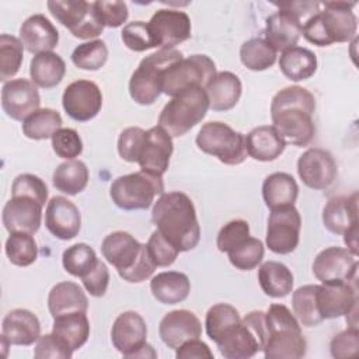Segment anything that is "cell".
I'll return each mask as SVG.
<instances>
[{
	"mask_svg": "<svg viewBox=\"0 0 359 359\" xmlns=\"http://www.w3.org/2000/svg\"><path fill=\"white\" fill-rule=\"evenodd\" d=\"M314 111L316 98L307 88L300 86L285 87L271 101L272 126L286 144L307 146L316 135Z\"/></svg>",
	"mask_w": 359,
	"mask_h": 359,
	"instance_id": "6da1fadb",
	"label": "cell"
},
{
	"mask_svg": "<svg viewBox=\"0 0 359 359\" xmlns=\"http://www.w3.org/2000/svg\"><path fill=\"white\" fill-rule=\"evenodd\" d=\"M151 222L180 252L194 250L201 240V227L191 198L180 191L164 192L153 205Z\"/></svg>",
	"mask_w": 359,
	"mask_h": 359,
	"instance_id": "7a4b0ae2",
	"label": "cell"
},
{
	"mask_svg": "<svg viewBox=\"0 0 359 359\" xmlns=\"http://www.w3.org/2000/svg\"><path fill=\"white\" fill-rule=\"evenodd\" d=\"M303 25L302 35L317 46H330L335 42H349L356 36L358 18L352 8L356 1H325Z\"/></svg>",
	"mask_w": 359,
	"mask_h": 359,
	"instance_id": "3957f363",
	"label": "cell"
},
{
	"mask_svg": "<svg viewBox=\"0 0 359 359\" xmlns=\"http://www.w3.org/2000/svg\"><path fill=\"white\" fill-rule=\"evenodd\" d=\"M101 252L118 271V275L129 283H139L149 279L157 268L147 251V245L139 243L126 231L108 234L102 240Z\"/></svg>",
	"mask_w": 359,
	"mask_h": 359,
	"instance_id": "277c9868",
	"label": "cell"
},
{
	"mask_svg": "<svg viewBox=\"0 0 359 359\" xmlns=\"http://www.w3.org/2000/svg\"><path fill=\"white\" fill-rule=\"evenodd\" d=\"M268 339L264 356L268 359H300L307 352L302 325L285 304H271L265 313Z\"/></svg>",
	"mask_w": 359,
	"mask_h": 359,
	"instance_id": "5b68a950",
	"label": "cell"
},
{
	"mask_svg": "<svg viewBox=\"0 0 359 359\" xmlns=\"http://www.w3.org/2000/svg\"><path fill=\"white\" fill-rule=\"evenodd\" d=\"M209 109L205 88L196 87L172 97L158 115L161 126L171 137H181L195 128Z\"/></svg>",
	"mask_w": 359,
	"mask_h": 359,
	"instance_id": "8992f818",
	"label": "cell"
},
{
	"mask_svg": "<svg viewBox=\"0 0 359 359\" xmlns=\"http://www.w3.org/2000/svg\"><path fill=\"white\" fill-rule=\"evenodd\" d=\"M182 59L177 49L157 50L139 63L129 80V95L140 105H151L163 93L164 72Z\"/></svg>",
	"mask_w": 359,
	"mask_h": 359,
	"instance_id": "52a82bcc",
	"label": "cell"
},
{
	"mask_svg": "<svg viewBox=\"0 0 359 359\" xmlns=\"http://www.w3.org/2000/svg\"><path fill=\"white\" fill-rule=\"evenodd\" d=\"M268 339L265 313L255 310L241 318L219 342V352L226 359H248L264 351Z\"/></svg>",
	"mask_w": 359,
	"mask_h": 359,
	"instance_id": "ba28073f",
	"label": "cell"
},
{
	"mask_svg": "<svg viewBox=\"0 0 359 359\" xmlns=\"http://www.w3.org/2000/svg\"><path fill=\"white\" fill-rule=\"evenodd\" d=\"M164 194L163 177L136 171L115 178L109 188L112 202L122 210L149 209L156 195Z\"/></svg>",
	"mask_w": 359,
	"mask_h": 359,
	"instance_id": "9c48e42d",
	"label": "cell"
},
{
	"mask_svg": "<svg viewBox=\"0 0 359 359\" xmlns=\"http://www.w3.org/2000/svg\"><path fill=\"white\" fill-rule=\"evenodd\" d=\"M195 142L199 150L227 165L241 164L248 156L245 135L236 132L224 122L215 121L203 123Z\"/></svg>",
	"mask_w": 359,
	"mask_h": 359,
	"instance_id": "30bf717a",
	"label": "cell"
},
{
	"mask_svg": "<svg viewBox=\"0 0 359 359\" xmlns=\"http://www.w3.org/2000/svg\"><path fill=\"white\" fill-rule=\"evenodd\" d=\"M215 62L206 55H191L171 65L163 77V93L170 97H175L184 91L202 87L216 74Z\"/></svg>",
	"mask_w": 359,
	"mask_h": 359,
	"instance_id": "8fae6325",
	"label": "cell"
},
{
	"mask_svg": "<svg viewBox=\"0 0 359 359\" xmlns=\"http://www.w3.org/2000/svg\"><path fill=\"white\" fill-rule=\"evenodd\" d=\"M46 6L50 14L79 39L93 41L101 35L105 28L93 3L84 0H55L48 1Z\"/></svg>",
	"mask_w": 359,
	"mask_h": 359,
	"instance_id": "7c38bea8",
	"label": "cell"
},
{
	"mask_svg": "<svg viewBox=\"0 0 359 359\" xmlns=\"http://www.w3.org/2000/svg\"><path fill=\"white\" fill-rule=\"evenodd\" d=\"M147 325L144 318L136 311L121 313L112 325L111 341L114 348L125 358H144L151 356L147 351H153L151 345L146 342Z\"/></svg>",
	"mask_w": 359,
	"mask_h": 359,
	"instance_id": "4fadbf2b",
	"label": "cell"
},
{
	"mask_svg": "<svg viewBox=\"0 0 359 359\" xmlns=\"http://www.w3.org/2000/svg\"><path fill=\"white\" fill-rule=\"evenodd\" d=\"M302 217L294 205L272 209L266 224V247L279 255L290 254L300 240Z\"/></svg>",
	"mask_w": 359,
	"mask_h": 359,
	"instance_id": "5bb4252c",
	"label": "cell"
},
{
	"mask_svg": "<svg viewBox=\"0 0 359 359\" xmlns=\"http://www.w3.org/2000/svg\"><path fill=\"white\" fill-rule=\"evenodd\" d=\"M358 255L348 248L327 247L313 261V273L324 285L358 280Z\"/></svg>",
	"mask_w": 359,
	"mask_h": 359,
	"instance_id": "9a60e30c",
	"label": "cell"
},
{
	"mask_svg": "<svg viewBox=\"0 0 359 359\" xmlns=\"http://www.w3.org/2000/svg\"><path fill=\"white\" fill-rule=\"evenodd\" d=\"M154 48L160 50L174 49L191 38V18L185 11L174 8L157 10L147 22Z\"/></svg>",
	"mask_w": 359,
	"mask_h": 359,
	"instance_id": "2e32d148",
	"label": "cell"
},
{
	"mask_svg": "<svg viewBox=\"0 0 359 359\" xmlns=\"http://www.w3.org/2000/svg\"><path fill=\"white\" fill-rule=\"evenodd\" d=\"M62 105L72 119L77 122H87L101 111L102 93L91 80H76L65 88Z\"/></svg>",
	"mask_w": 359,
	"mask_h": 359,
	"instance_id": "e0dca14e",
	"label": "cell"
},
{
	"mask_svg": "<svg viewBox=\"0 0 359 359\" xmlns=\"http://www.w3.org/2000/svg\"><path fill=\"white\" fill-rule=\"evenodd\" d=\"M297 174L306 187L316 191H324L334 184L338 175V167L330 151L320 147H311L299 157Z\"/></svg>",
	"mask_w": 359,
	"mask_h": 359,
	"instance_id": "ac0fdd59",
	"label": "cell"
},
{
	"mask_svg": "<svg viewBox=\"0 0 359 359\" xmlns=\"http://www.w3.org/2000/svg\"><path fill=\"white\" fill-rule=\"evenodd\" d=\"M39 105L41 97L32 80L13 79L3 84L1 108L8 118L24 122L39 109Z\"/></svg>",
	"mask_w": 359,
	"mask_h": 359,
	"instance_id": "d6986e66",
	"label": "cell"
},
{
	"mask_svg": "<svg viewBox=\"0 0 359 359\" xmlns=\"http://www.w3.org/2000/svg\"><path fill=\"white\" fill-rule=\"evenodd\" d=\"M42 208L36 199L29 196H11L6 202L1 213L4 229L8 233L35 234L42 222Z\"/></svg>",
	"mask_w": 359,
	"mask_h": 359,
	"instance_id": "ffe728a7",
	"label": "cell"
},
{
	"mask_svg": "<svg viewBox=\"0 0 359 359\" xmlns=\"http://www.w3.org/2000/svg\"><path fill=\"white\" fill-rule=\"evenodd\" d=\"M172 150V137L161 126H153L146 130V139L137 164L142 171L163 177L168 168Z\"/></svg>",
	"mask_w": 359,
	"mask_h": 359,
	"instance_id": "44dd1931",
	"label": "cell"
},
{
	"mask_svg": "<svg viewBox=\"0 0 359 359\" xmlns=\"http://www.w3.org/2000/svg\"><path fill=\"white\" fill-rule=\"evenodd\" d=\"M45 226L59 240L74 238L81 229L79 208L65 196H53L46 205Z\"/></svg>",
	"mask_w": 359,
	"mask_h": 359,
	"instance_id": "7402d4cb",
	"label": "cell"
},
{
	"mask_svg": "<svg viewBox=\"0 0 359 359\" xmlns=\"http://www.w3.org/2000/svg\"><path fill=\"white\" fill-rule=\"evenodd\" d=\"M158 335L168 348L177 349L191 339L201 338L202 324L189 310H172L161 318L158 324Z\"/></svg>",
	"mask_w": 359,
	"mask_h": 359,
	"instance_id": "603a6c76",
	"label": "cell"
},
{
	"mask_svg": "<svg viewBox=\"0 0 359 359\" xmlns=\"http://www.w3.org/2000/svg\"><path fill=\"white\" fill-rule=\"evenodd\" d=\"M358 280L337 285H317V307L323 320L345 316L358 304Z\"/></svg>",
	"mask_w": 359,
	"mask_h": 359,
	"instance_id": "cb8c5ba5",
	"label": "cell"
},
{
	"mask_svg": "<svg viewBox=\"0 0 359 359\" xmlns=\"http://www.w3.org/2000/svg\"><path fill=\"white\" fill-rule=\"evenodd\" d=\"M303 24L297 15L286 10H278L265 21V41L276 50L285 52L297 45Z\"/></svg>",
	"mask_w": 359,
	"mask_h": 359,
	"instance_id": "d4e9b609",
	"label": "cell"
},
{
	"mask_svg": "<svg viewBox=\"0 0 359 359\" xmlns=\"http://www.w3.org/2000/svg\"><path fill=\"white\" fill-rule=\"evenodd\" d=\"M20 41L29 53L53 52L59 43V31L43 14H34L21 24Z\"/></svg>",
	"mask_w": 359,
	"mask_h": 359,
	"instance_id": "484cf974",
	"label": "cell"
},
{
	"mask_svg": "<svg viewBox=\"0 0 359 359\" xmlns=\"http://www.w3.org/2000/svg\"><path fill=\"white\" fill-rule=\"evenodd\" d=\"M1 337H4L10 345L29 346L41 337V323L32 311L14 309L3 318Z\"/></svg>",
	"mask_w": 359,
	"mask_h": 359,
	"instance_id": "4316f807",
	"label": "cell"
},
{
	"mask_svg": "<svg viewBox=\"0 0 359 359\" xmlns=\"http://www.w3.org/2000/svg\"><path fill=\"white\" fill-rule=\"evenodd\" d=\"M323 223L332 234H344L352 226L359 224L358 192L331 198L323 209Z\"/></svg>",
	"mask_w": 359,
	"mask_h": 359,
	"instance_id": "83f0119b",
	"label": "cell"
},
{
	"mask_svg": "<svg viewBox=\"0 0 359 359\" xmlns=\"http://www.w3.org/2000/svg\"><path fill=\"white\" fill-rule=\"evenodd\" d=\"M209 108L213 111H229L234 108L241 97L243 84L237 74L231 72H219L205 87Z\"/></svg>",
	"mask_w": 359,
	"mask_h": 359,
	"instance_id": "f1b7e54d",
	"label": "cell"
},
{
	"mask_svg": "<svg viewBox=\"0 0 359 359\" xmlns=\"http://www.w3.org/2000/svg\"><path fill=\"white\" fill-rule=\"evenodd\" d=\"M245 147L250 157L257 161H273L285 150L286 143L272 125H262L245 135Z\"/></svg>",
	"mask_w": 359,
	"mask_h": 359,
	"instance_id": "f546056e",
	"label": "cell"
},
{
	"mask_svg": "<svg viewBox=\"0 0 359 359\" xmlns=\"http://www.w3.org/2000/svg\"><path fill=\"white\" fill-rule=\"evenodd\" d=\"M48 309L53 318L69 313H87L88 299L77 283L59 282L48 294Z\"/></svg>",
	"mask_w": 359,
	"mask_h": 359,
	"instance_id": "4dcf8cb0",
	"label": "cell"
},
{
	"mask_svg": "<svg viewBox=\"0 0 359 359\" xmlns=\"http://www.w3.org/2000/svg\"><path fill=\"white\" fill-rule=\"evenodd\" d=\"M150 290L157 302L163 304H177L189 296L191 282L182 272L165 271L151 278Z\"/></svg>",
	"mask_w": 359,
	"mask_h": 359,
	"instance_id": "1f68e13d",
	"label": "cell"
},
{
	"mask_svg": "<svg viewBox=\"0 0 359 359\" xmlns=\"http://www.w3.org/2000/svg\"><path fill=\"white\" fill-rule=\"evenodd\" d=\"M297 196L299 185L287 172H272L262 182V198L271 210L294 205Z\"/></svg>",
	"mask_w": 359,
	"mask_h": 359,
	"instance_id": "d6a6232c",
	"label": "cell"
},
{
	"mask_svg": "<svg viewBox=\"0 0 359 359\" xmlns=\"http://www.w3.org/2000/svg\"><path fill=\"white\" fill-rule=\"evenodd\" d=\"M66 74L65 60L55 52L35 55L29 63V76L32 83L41 88L56 87Z\"/></svg>",
	"mask_w": 359,
	"mask_h": 359,
	"instance_id": "836d02e7",
	"label": "cell"
},
{
	"mask_svg": "<svg viewBox=\"0 0 359 359\" xmlns=\"http://www.w3.org/2000/svg\"><path fill=\"white\" fill-rule=\"evenodd\" d=\"M258 282L266 296L280 299L293 292L294 278L285 264L266 261L258 269Z\"/></svg>",
	"mask_w": 359,
	"mask_h": 359,
	"instance_id": "e575fe53",
	"label": "cell"
},
{
	"mask_svg": "<svg viewBox=\"0 0 359 359\" xmlns=\"http://www.w3.org/2000/svg\"><path fill=\"white\" fill-rule=\"evenodd\" d=\"M52 334L62 339L73 352L81 348L90 337V323L86 313H69L55 317Z\"/></svg>",
	"mask_w": 359,
	"mask_h": 359,
	"instance_id": "d590c367",
	"label": "cell"
},
{
	"mask_svg": "<svg viewBox=\"0 0 359 359\" xmlns=\"http://www.w3.org/2000/svg\"><path fill=\"white\" fill-rule=\"evenodd\" d=\"M279 69L292 81L307 80L317 72V56L307 48L293 46L282 52Z\"/></svg>",
	"mask_w": 359,
	"mask_h": 359,
	"instance_id": "8d00e7d4",
	"label": "cell"
},
{
	"mask_svg": "<svg viewBox=\"0 0 359 359\" xmlns=\"http://www.w3.org/2000/svg\"><path fill=\"white\" fill-rule=\"evenodd\" d=\"M88 168L80 160H66L60 163L52 175L53 187L70 196H74L86 189L88 184Z\"/></svg>",
	"mask_w": 359,
	"mask_h": 359,
	"instance_id": "74e56055",
	"label": "cell"
},
{
	"mask_svg": "<svg viewBox=\"0 0 359 359\" xmlns=\"http://www.w3.org/2000/svg\"><path fill=\"white\" fill-rule=\"evenodd\" d=\"M241 317L236 307L227 303L213 304L205 317V328L208 337L216 344L229 331H231L237 324H240Z\"/></svg>",
	"mask_w": 359,
	"mask_h": 359,
	"instance_id": "f35d334b",
	"label": "cell"
},
{
	"mask_svg": "<svg viewBox=\"0 0 359 359\" xmlns=\"http://www.w3.org/2000/svg\"><path fill=\"white\" fill-rule=\"evenodd\" d=\"M293 314L303 327H316L324 320L317 307V285H303L292 294Z\"/></svg>",
	"mask_w": 359,
	"mask_h": 359,
	"instance_id": "ab89813d",
	"label": "cell"
},
{
	"mask_svg": "<svg viewBox=\"0 0 359 359\" xmlns=\"http://www.w3.org/2000/svg\"><path fill=\"white\" fill-rule=\"evenodd\" d=\"M62 116L52 108H39L22 122V133L32 140L50 139L62 128Z\"/></svg>",
	"mask_w": 359,
	"mask_h": 359,
	"instance_id": "60d3db41",
	"label": "cell"
},
{
	"mask_svg": "<svg viewBox=\"0 0 359 359\" xmlns=\"http://www.w3.org/2000/svg\"><path fill=\"white\" fill-rule=\"evenodd\" d=\"M240 60L247 69L262 72L273 66L276 50L264 38H251L241 45Z\"/></svg>",
	"mask_w": 359,
	"mask_h": 359,
	"instance_id": "b9f144b4",
	"label": "cell"
},
{
	"mask_svg": "<svg viewBox=\"0 0 359 359\" xmlns=\"http://www.w3.org/2000/svg\"><path fill=\"white\" fill-rule=\"evenodd\" d=\"M95 251L86 243H77L63 251L62 264L67 273L76 278L86 276L98 264Z\"/></svg>",
	"mask_w": 359,
	"mask_h": 359,
	"instance_id": "7bdbcfd3",
	"label": "cell"
},
{
	"mask_svg": "<svg viewBox=\"0 0 359 359\" xmlns=\"http://www.w3.org/2000/svg\"><path fill=\"white\" fill-rule=\"evenodd\" d=\"M4 250L8 261L17 266H29L38 258V245L29 233H10Z\"/></svg>",
	"mask_w": 359,
	"mask_h": 359,
	"instance_id": "ee69618b",
	"label": "cell"
},
{
	"mask_svg": "<svg viewBox=\"0 0 359 359\" xmlns=\"http://www.w3.org/2000/svg\"><path fill=\"white\" fill-rule=\"evenodd\" d=\"M24 59V45L20 38L1 34L0 35V80L8 81L14 77Z\"/></svg>",
	"mask_w": 359,
	"mask_h": 359,
	"instance_id": "f6af8a7d",
	"label": "cell"
},
{
	"mask_svg": "<svg viewBox=\"0 0 359 359\" xmlns=\"http://www.w3.org/2000/svg\"><path fill=\"white\" fill-rule=\"evenodd\" d=\"M108 59V48L104 41L93 39L80 43L72 52V62L81 70H100Z\"/></svg>",
	"mask_w": 359,
	"mask_h": 359,
	"instance_id": "bcb514c9",
	"label": "cell"
},
{
	"mask_svg": "<svg viewBox=\"0 0 359 359\" xmlns=\"http://www.w3.org/2000/svg\"><path fill=\"white\" fill-rule=\"evenodd\" d=\"M264 243L255 237H247L243 243L227 252L229 261L240 271H251L257 268L264 258Z\"/></svg>",
	"mask_w": 359,
	"mask_h": 359,
	"instance_id": "7dc6e473",
	"label": "cell"
},
{
	"mask_svg": "<svg viewBox=\"0 0 359 359\" xmlns=\"http://www.w3.org/2000/svg\"><path fill=\"white\" fill-rule=\"evenodd\" d=\"M123 45L133 52H144L154 48L149 24L144 21L128 22L121 32Z\"/></svg>",
	"mask_w": 359,
	"mask_h": 359,
	"instance_id": "c3c4849f",
	"label": "cell"
},
{
	"mask_svg": "<svg viewBox=\"0 0 359 359\" xmlns=\"http://www.w3.org/2000/svg\"><path fill=\"white\" fill-rule=\"evenodd\" d=\"M52 149L57 157L65 160H74L83 151V142L77 130L72 128H60L50 137Z\"/></svg>",
	"mask_w": 359,
	"mask_h": 359,
	"instance_id": "681fc988",
	"label": "cell"
},
{
	"mask_svg": "<svg viewBox=\"0 0 359 359\" xmlns=\"http://www.w3.org/2000/svg\"><path fill=\"white\" fill-rule=\"evenodd\" d=\"M146 139V130L139 126L123 129L118 137V154L128 163H137Z\"/></svg>",
	"mask_w": 359,
	"mask_h": 359,
	"instance_id": "f907efd6",
	"label": "cell"
},
{
	"mask_svg": "<svg viewBox=\"0 0 359 359\" xmlns=\"http://www.w3.org/2000/svg\"><path fill=\"white\" fill-rule=\"evenodd\" d=\"M29 196L45 206L48 202V187L43 180L34 174H20L11 185V196Z\"/></svg>",
	"mask_w": 359,
	"mask_h": 359,
	"instance_id": "816d5d0a",
	"label": "cell"
},
{
	"mask_svg": "<svg viewBox=\"0 0 359 359\" xmlns=\"http://www.w3.org/2000/svg\"><path fill=\"white\" fill-rule=\"evenodd\" d=\"M250 236V226L245 220L236 219L226 223L217 233L216 247L220 252H229Z\"/></svg>",
	"mask_w": 359,
	"mask_h": 359,
	"instance_id": "f5cc1de1",
	"label": "cell"
},
{
	"mask_svg": "<svg viewBox=\"0 0 359 359\" xmlns=\"http://www.w3.org/2000/svg\"><path fill=\"white\" fill-rule=\"evenodd\" d=\"M147 251L156 266H170L177 259L180 251L163 237L158 230H154L147 241Z\"/></svg>",
	"mask_w": 359,
	"mask_h": 359,
	"instance_id": "db71d44e",
	"label": "cell"
},
{
	"mask_svg": "<svg viewBox=\"0 0 359 359\" xmlns=\"http://www.w3.org/2000/svg\"><path fill=\"white\" fill-rule=\"evenodd\" d=\"M94 10L104 27L118 28L126 22L129 17V10L125 1H93Z\"/></svg>",
	"mask_w": 359,
	"mask_h": 359,
	"instance_id": "11a10c76",
	"label": "cell"
},
{
	"mask_svg": "<svg viewBox=\"0 0 359 359\" xmlns=\"http://www.w3.org/2000/svg\"><path fill=\"white\" fill-rule=\"evenodd\" d=\"M331 356L335 359L353 358L359 352V331L358 328H348L337 334L330 342Z\"/></svg>",
	"mask_w": 359,
	"mask_h": 359,
	"instance_id": "9f6ffc18",
	"label": "cell"
},
{
	"mask_svg": "<svg viewBox=\"0 0 359 359\" xmlns=\"http://www.w3.org/2000/svg\"><path fill=\"white\" fill-rule=\"evenodd\" d=\"M34 356L36 359H70L73 351L55 334H46L36 341Z\"/></svg>",
	"mask_w": 359,
	"mask_h": 359,
	"instance_id": "6f0895ef",
	"label": "cell"
},
{
	"mask_svg": "<svg viewBox=\"0 0 359 359\" xmlns=\"http://www.w3.org/2000/svg\"><path fill=\"white\" fill-rule=\"evenodd\" d=\"M84 289L94 297H102L109 285V271L102 261H98L95 268L81 278Z\"/></svg>",
	"mask_w": 359,
	"mask_h": 359,
	"instance_id": "680465c9",
	"label": "cell"
},
{
	"mask_svg": "<svg viewBox=\"0 0 359 359\" xmlns=\"http://www.w3.org/2000/svg\"><path fill=\"white\" fill-rule=\"evenodd\" d=\"M175 358H178V359H203V358L212 359L213 352L205 342H202L198 338V339H191V341L182 344L180 348H177Z\"/></svg>",
	"mask_w": 359,
	"mask_h": 359,
	"instance_id": "91938a15",
	"label": "cell"
},
{
	"mask_svg": "<svg viewBox=\"0 0 359 359\" xmlns=\"http://www.w3.org/2000/svg\"><path fill=\"white\" fill-rule=\"evenodd\" d=\"M275 6L279 10L290 11L294 15H297L299 18H302L310 13L316 14L318 11V7L321 6V3H318V1H289V3H275Z\"/></svg>",
	"mask_w": 359,
	"mask_h": 359,
	"instance_id": "94428289",
	"label": "cell"
},
{
	"mask_svg": "<svg viewBox=\"0 0 359 359\" xmlns=\"http://www.w3.org/2000/svg\"><path fill=\"white\" fill-rule=\"evenodd\" d=\"M358 226L359 224H355L344 233V241L348 250L355 255H358Z\"/></svg>",
	"mask_w": 359,
	"mask_h": 359,
	"instance_id": "6125c7cd",
	"label": "cell"
}]
</instances>
